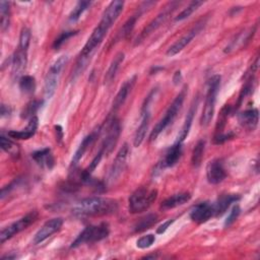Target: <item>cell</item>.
Returning <instances> with one entry per match:
<instances>
[{"instance_id": "47", "label": "cell", "mask_w": 260, "mask_h": 260, "mask_svg": "<svg viewBox=\"0 0 260 260\" xmlns=\"http://www.w3.org/2000/svg\"><path fill=\"white\" fill-rule=\"evenodd\" d=\"M154 258H156V255H148L143 257V259H154Z\"/></svg>"}, {"instance_id": "28", "label": "cell", "mask_w": 260, "mask_h": 260, "mask_svg": "<svg viewBox=\"0 0 260 260\" xmlns=\"http://www.w3.org/2000/svg\"><path fill=\"white\" fill-rule=\"evenodd\" d=\"M124 58H125V55L124 53L120 52L118 54H116V56L114 57V59L112 60L109 68H108V71L106 72V75H105V83L108 84L110 82H112V80L115 78L121 64L123 63L124 61Z\"/></svg>"}, {"instance_id": "3", "label": "cell", "mask_w": 260, "mask_h": 260, "mask_svg": "<svg viewBox=\"0 0 260 260\" xmlns=\"http://www.w3.org/2000/svg\"><path fill=\"white\" fill-rule=\"evenodd\" d=\"M157 197V191L155 189L148 190L141 187L136 189L129 197V211L131 213H139L147 210Z\"/></svg>"}, {"instance_id": "12", "label": "cell", "mask_w": 260, "mask_h": 260, "mask_svg": "<svg viewBox=\"0 0 260 260\" xmlns=\"http://www.w3.org/2000/svg\"><path fill=\"white\" fill-rule=\"evenodd\" d=\"M128 152H129V146L127 143H125L119 149V151L114 159V162L110 170L109 181L114 182L121 176V174L123 173V171L125 170V167H126V159H127Z\"/></svg>"}, {"instance_id": "10", "label": "cell", "mask_w": 260, "mask_h": 260, "mask_svg": "<svg viewBox=\"0 0 260 260\" xmlns=\"http://www.w3.org/2000/svg\"><path fill=\"white\" fill-rule=\"evenodd\" d=\"M212 216H214V206L208 201L196 204L190 211V218L197 223L205 222Z\"/></svg>"}, {"instance_id": "15", "label": "cell", "mask_w": 260, "mask_h": 260, "mask_svg": "<svg viewBox=\"0 0 260 260\" xmlns=\"http://www.w3.org/2000/svg\"><path fill=\"white\" fill-rule=\"evenodd\" d=\"M27 63V50L17 46L12 57V76L14 79L21 77Z\"/></svg>"}, {"instance_id": "31", "label": "cell", "mask_w": 260, "mask_h": 260, "mask_svg": "<svg viewBox=\"0 0 260 260\" xmlns=\"http://www.w3.org/2000/svg\"><path fill=\"white\" fill-rule=\"evenodd\" d=\"M19 88L20 90L25 94H31L34 93L36 89V80L35 77L30 75H22L19 78Z\"/></svg>"}, {"instance_id": "23", "label": "cell", "mask_w": 260, "mask_h": 260, "mask_svg": "<svg viewBox=\"0 0 260 260\" xmlns=\"http://www.w3.org/2000/svg\"><path fill=\"white\" fill-rule=\"evenodd\" d=\"M99 131H93L91 132L90 134H88L87 136H85L83 138V140L81 141V143L79 144L78 148L76 149V151L74 152L73 156H72V159H71V167H75L78 161L81 159V157L83 156V154L85 153V151L87 150V148L91 145V143L94 141L96 135H98Z\"/></svg>"}, {"instance_id": "5", "label": "cell", "mask_w": 260, "mask_h": 260, "mask_svg": "<svg viewBox=\"0 0 260 260\" xmlns=\"http://www.w3.org/2000/svg\"><path fill=\"white\" fill-rule=\"evenodd\" d=\"M109 224L107 222H102L96 225H87L72 242L70 248H76L82 244L99 242L109 235Z\"/></svg>"}, {"instance_id": "27", "label": "cell", "mask_w": 260, "mask_h": 260, "mask_svg": "<svg viewBox=\"0 0 260 260\" xmlns=\"http://www.w3.org/2000/svg\"><path fill=\"white\" fill-rule=\"evenodd\" d=\"M182 154V143L175 142L167 151L162 161V167H173L177 164Z\"/></svg>"}, {"instance_id": "16", "label": "cell", "mask_w": 260, "mask_h": 260, "mask_svg": "<svg viewBox=\"0 0 260 260\" xmlns=\"http://www.w3.org/2000/svg\"><path fill=\"white\" fill-rule=\"evenodd\" d=\"M201 29V25H196L194 26L190 31H188L187 34H185L182 38H180L178 41H176L167 51V55L168 56H175L176 54L180 53L195 37L196 35L200 31Z\"/></svg>"}, {"instance_id": "26", "label": "cell", "mask_w": 260, "mask_h": 260, "mask_svg": "<svg viewBox=\"0 0 260 260\" xmlns=\"http://www.w3.org/2000/svg\"><path fill=\"white\" fill-rule=\"evenodd\" d=\"M31 156L34 160L41 167H47L48 169H52L54 166V157L51 153L50 148H43L37 150L31 154Z\"/></svg>"}, {"instance_id": "22", "label": "cell", "mask_w": 260, "mask_h": 260, "mask_svg": "<svg viewBox=\"0 0 260 260\" xmlns=\"http://www.w3.org/2000/svg\"><path fill=\"white\" fill-rule=\"evenodd\" d=\"M135 80H136V76H133L129 80L125 81L124 84L120 87V89L117 92L116 98L114 99V102H113V110L114 111H117L118 109H120L121 106L125 103V101L129 94V91L131 90V88L133 87V85L135 83Z\"/></svg>"}, {"instance_id": "14", "label": "cell", "mask_w": 260, "mask_h": 260, "mask_svg": "<svg viewBox=\"0 0 260 260\" xmlns=\"http://www.w3.org/2000/svg\"><path fill=\"white\" fill-rule=\"evenodd\" d=\"M206 177H207V181L210 184H214V185L219 184L225 179L226 173L221 160L213 159L208 162L206 168Z\"/></svg>"}, {"instance_id": "38", "label": "cell", "mask_w": 260, "mask_h": 260, "mask_svg": "<svg viewBox=\"0 0 260 260\" xmlns=\"http://www.w3.org/2000/svg\"><path fill=\"white\" fill-rule=\"evenodd\" d=\"M77 34L76 30H68V31H63L59 35L58 38H56V40L54 41V44H53V48L55 50H58L69 38L75 36Z\"/></svg>"}, {"instance_id": "40", "label": "cell", "mask_w": 260, "mask_h": 260, "mask_svg": "<svg viewBox=\"0 0 260 260\" xmlns=\"http://www.w3.org/2000/svg\"><path fill=\"white\" fill-rule=\"evenodd\" d=\"M30 41V30L27 27H22L20 35H19V41H18V47L23 49H28Z\"/></svg>"}, {"instance_id": "34", "label": "cell", "mask_w": 260, "mask_h": 260, "mask_svg": "<svg viewBox=\"0 0 260 260\" xmlns=\"http://www.w3.org/2000/svg\"><path fill=\"white\" fill-rule=\"evenodd\" d=\"M10 8L9 2L0 1V26L2 30H5L9 25Z\"/></svg>"}, {"instance_id": "21", "label": "cell", "mask_w": 260, "mask_h": 260, "mask_svg": "<svg viewBox=\"0 0 260 260\" xmlns=\"http://www.w3.org/2000/svg\"><path fill=\"white\" fill-rule=\"evenodd\" d=\"M240 199V196L237 194H225L221 195L215 203H213L214 206V216H220L223 214L228 208L232 205V203L237 202Z\"/></svg>"}, {"instance_id": "17", "label": "cell", "mask_w": 260, "mask_h": 260, "mask_svg": "<svg viewBox=\"0 0 260 260\" xmlns=\"http://www.w3.org/2000/svg\"><path fill=\"white\" fill-rule=\"evenodd\" d=\"M149 120H150V112L148 108H142L141 109V122L135 132L134 139H133V145L135 147H138L144 140L146 131L148 129L149 125Z\"/></svg>"}, {"instance_id": "32", "label": "cell", "mask_w": 260, "mask_h": 260, "mask_svg": "<svg viewBox=\"0 0 260 260\" xmlns=\"http://www.w3.org/2000/svg\"><path fill=\"white\" fill-rule=\"evenodd\" d=\"M204 148H205V141L203 139H200L195 147L193 148V151H192V156H191V161H192V165L197 168L200 166L201 161H202V158H203V153H204Z\"/></svg>"}, {"instance_id": "41", "label": "cell", "mask_w": 260, "mask_h": 260, "mask_svg": "<svg viewBox=\"0 0 260 260\" xmlns=\"http://www.w3.org/2000/svg\"><path fill=\"white\" fill-rule=\"evenodd\" d=\"M240 212H241V208H240V206H239L238 204L234 205V206H233V208L231 209L230 213L228 214L226 219L224 220V226H225V228H228V226L232 225V224L236 221V219L238 218V216L240 215Z\"/></svg>"}, {"instance_id": "19", "label": "cell", "mask_w": 260, "mask_h": 260, "mask_svg": "<svg viewBox=\"0 0 260 260\" xmlns=\"http://www.w3.org/2000/svg\"><path fill=\"white\" fill-rule=\"evenodd\" d=\"M38 124H39V120L35 116V117L29 119V122H28L27 126L24 129L18 130V131H16V130L8 131L7 136H9L11 138H15V139H28L36 133L37 128H38Z\"/></svg>"}, {"instance_id": "4", "label": "cell", "mask_w": 260, "mask_h": 260, "mask_svg": "<svg viewBox=\"0 0 260 260\" xmlns=\"http://www.w3.org/2000/svg\"><path fill=\"white\" fill-rule=\"evenodd\" d=\"M219 84H220V76L219 75H214L209 79L208 82V89L206 92L205 96V103L201 115V125L202 126H207L213 117L214 114V109H215V102H216V95L219 89Z\"/></svg>"}, {"instance_id": "20", "label": "cell", "mask_w": 260, "mask_h": 260, "mask_svg": "<svg viewBox=\"0 0 260 260\" xmlns=\"http://www.w3.org/2000/svg\"><path fill=\"white\" fill-rule=\"evenodd\" d=\"M197 105H198V100L196 99V101L194 100L187 115H186V118H185V121H184V124L181 128V131L178 135V138H177V141L176 142H180L182 143L188 136L189 134V131L191 129V126H192V122H193V118H194V115L196 113V110H197Z\"/></svg>"}, {"instance_id": "35", "label": "cell", "mask_w": 260, "mask_h": 260, "mask_svg": "<svg viewBox=\"0 0 260 260\" xmlns=\"http://www.w3.org/2000/svg\"><path fill=\"white\" fill-rule=\"evenodd\" d=\"M203 4L202 1H192L184 10H182L175 18L176 21H181L188 18L194 11H196L201 5Z\"/></svg>"}, {"instance_id": "42", "label": "cell", "mask_w": 260, "mask_h": 260, "mask_svg": "<svg viewBox=\"0 0 260 260\" xmlns=\"http://www.w3.org/2000/svg\"><path fill=\"white\" fill-rule=\"evenodd\" d=\"M234 137V134L233 133H217L214 137V143L215 144H222L224 143L225 141L230 140L231 138Z\"/></svg>"}, {"instance_id": "33", "label": "cell", "mask_w": 260, "mask_h": 260, "mask_svg": "<svg viewBox=\"0 0 260 260\" xmlns=\"http://www.w3.org/2000/svg\"><path fill=\"white\" fill-rule=\"evenodd\" d=\"M91 5V1H79L74 8L72 9V11L69 14V21L70 22H76L80 16L82 15V13Z\"/></svg>"}, {"instance_id": "11", "label": "cell", "mask_w": 260, "mask_h": 260, "mask_svg": "<svg viewBox=\"0 0 260 260\" xmlns=\"http://www.w3.org/2000/svg\"><path fill=\"white\" fill-rule=\"evenodd\" d=\"M63 224V219L61 217H55L46 221L43 226L36 233L34 237V244H40L48 239L50 236L58 232Z\"/></svg>"}, {"instance_id": "13", "label": "cell", "mask_w": 260, "mask_h": 260, "mask_svg": "<svg viewBox=\"0 0 260 260\" xmlns=\"http://www.w3.org/2000/svg\"><path fill=\"white\" fill-rule=\"evenodd\" d=\"M123 7H124L123 1H120V0L112 1L104 11L102 15V19L99 23L109 29L121 14Z\"/></svg>"}, {"instance_id": "8", "label": "cell", "mask_w": 260, "mask_h": 260, "mask_svg": "<svg viewBox=\"0 0 260 260\" xmlns=\"http://www.w3.org/2000/svg\"><path fill=\"white\" fill-rule=\"evenodd\" d=\"M108 28L103 26L102 24H98V26L94 27V29L92 30L90 37L88 38L87 42L85 43V45L83 46L79 57H84V58H91L95 48L102 43L103 39L105 38L106 34L108 32Z\"/></svg>"}, {"instance_id": "36", "label": "cell", "mask_w": 260, "mask_h": 260, "mask_svg": "<svg viewBox=\"0 0 260 260\" xmlns=\"http://www.w3.org/2000/svg\"><path fill=\"white\" fill-rule=\"evenodd\" d=\"M42 102L40 101H31L29 102L23 109V111L21 112V118L22 119H27V118H32L35 117L36 112L38 111V109L40 108Z\"/></svg>"}, {"instance_id": "29", "label": "cell", "mask_w": 260, "mask_h": 260, "mask_svg": "<svg viewBox=\"0 0 260 260\" xmlns=\"http://www.w3.org/2000/svg\"><path fill=\"white\" fill-rule=\"evenodd\" d=\"M0 145H1V148L9 155H11L13 157L18 156L19 146L15 142H13L10 138L4 136L3 134H1V136H0Z\"/></svg>"}, {"instance_id": "39", "label": "cell", "mask_w": 260, "mask_h": 260, "mask_svg": "<svg viewBox=\"0 0 260 260\" xmlns=\"http://www.w3.org/2000/svg\"><path fill=\"white\" fill-rule=\"evenodd\" d=\"M155 241V237L152 234H147L145 236H142L136 241V247L139 249H146L149 248Z\"/></svg>"}, {"instance_id": "18", "label": "cell", "mask_w": 260, "mask_h": 260, "mask_svg": "<svg viewBox=\"0 0 260 260\" xmlns=\"http://www.w3.org/2000/svg\"><path fill=\"white\" fill-rule=\"evenodd\" d=\"M239 123L245 127L248 130H254L256 129L258 125V120H259V114L257 109H249L246 110L242 113L239 114L238 116Z\"/></svg>"}, {"instance_id": "30", "label": "cell", "mask_w": 260, "mask_h": 260, "mask_svg": "<svg viewBox=\"0 0 260 260\" xmlns=\"http://www.w3.org/2000/svg\"><path fill=\"white\" fill-rule=\"evenodd\" d=\"M156 221H157V215L156 214H153V213L147 214L144 217L140 218L136 222V224L134 225V231L137 232V233L143 232V231L149 229L150 226H152Z\"/></svg>"}, {"instance_id": "43", "label": "cell", "mask_w": 260, "mask_h": 260, "mask_svg": "<svg viewBox=\"0 0 260 260\" xmlns=\"http://www.w3.org/2000/svg\"><path fill=\"white\" fill-rule=\"evenodd\" d=\"M173 222H174V219H169V220L165 221L162 224H160V225L156 229V233H157V234H164V233L168 230V228H169Z\"/></svg>"}, {"instance_id": "7", "label": "cell", "mask_w": 260, "mask_h": 260, "mask_svg": "<svg viewBox=\"0 0 260 260\" xmlns=\"http://www.w3.org/2000/svg\"><path fill=\"white\" fill-rule=\"evenodd\" d=\"M37 218H38V212L36 210H34V211L28 212L27 214H25L23 217L19 218L18 220L14 221L11 224L2 229V231L0 233V242H1V244H3L8 239L12 238L14 235H16V234L20 233L21 231L25 230Z\"/></svg>"}, {"instance_id": "46", "label": "cell", "mask_w": 260, "mask_h": 260, "mask_svg": "<svg viewBox=\"0 0 260 260\" xmlns=\"http://www.w3.org/2000/svg\"><path fill=\"white\" fill-rule=\"evenodd\" d=\"M10 113V109L7 107V106H5V105H1V116L2 117H4L5 115H8Z\"/></svg>"}, {"instance_id": "24", "label": "cell", "mask_w": 260, "mask_h": 260, "mask_svg": "<svg viewBox=\"0 0 260 260\" xmlns=\"http://www.w3.org/2000/svg\"><path fill=\"white\" fill-rule=\"evenodd\" d=\"M190 198H191V195L188 192H182V193L174 194V195L168 197L167 199H165L161 202L160 208L162 210H168V209L175 208L177 206L185 204L186 202H188L190 200Z\"/></svg>"}, {"instance_id": "37", "label": "cell", "mask_w": 260, "mask_h": 260, "mask_svg": "<svg viewBox=\"0 0 260 260\" xmlns=\"http://www.w3.org/2000/svg\"><path fill=\"white\" fill-rule=\"evenodd\" d=\"M136 19H137V16L134 15L132 17H130L125 23L124 25L122 26L120 32H119V38L120 39H123V38H127L133 30L134 28V25H135V22H136Z\"/></svg>"}, {"instance_id": "2", "label": "cell", "mask_w": 260, "mask_h": 260, "mask_svg": "<svg viewBox=\"0 0 260 260\" xmlns=\"http://www.w3.org/2000/svg\"><path fill=\"white\" fill-rule=\"evenodd\" d=\"M186 94H187V86H184L181 89V91L179 92V94L176 96V99L173 101L171 106L169 107L164 118H161L158 121V123L154 126V128L151 131L150 136H149L150 140H154L170 124H172V122L175 120L177 114L179 113V111L182 108V105L184 103Z\"/></svg>"}, {"instance_id": "45", "label": "cell", "mask_w": 260, "mask_h": 260, "mask_svg": "<svg viewBox=\"0 0 260 260\" xmlns=\"http://www.w3.org/2000/svg\"><path fill=\"white\" fill-rule=\"evenodd\" d=\"M182 80V75H181V71H176L173 77V81L175 84H178L180 81Z\"/></svg>"}, {"instance_id": "9", "label": "cell", "mask_w": 260, "mask_h": 260, "mask_svg": "<svg viewBox=\"0 0 260 260\" xmlns=\"http://www.w3.org/2000/svg\"><path fill=\"white\" fill-rule=\"evenodd\" d=\"M121 133V127L120 122L118 119L113 118L107 127V134L105 136V139L102 144V150L104 154H109L117 144V141L119 139Z\"/></svg>"}, {"instance_id": "44", "label": "cell", "mask_w": 260, "mask_h": 260, "mask_svg": "<svg viewBox=\"0 0 260 260\" xmlns=\"http://www.w3.org/2000/svg\"><path fill=\"white\" fill-rule=\"evenodd\" d=\"M55 129H56V136H57V140L61 141L62 138H63V130H62V127L60 125H56L55 126Z\"/></svg>"}, {"instance_id": "25", "label": "cell", "mask_w": 260, "mask_h": 260, "mask_svg": "<svg viewBox=\"0 0 260 260\" xmlns=\"http://www.w3.org/2000/svg\"><path fill=\"white\" fill-rule=\"evenodd\" d=\"M169 14H170V12H167V11H166V12H161V13L158 14L153 20H151V21L147 24V26L141 31L139 38L137 39L136 44L142 42L146 37H148L150 34H152L154 30H156V29L167 20Z\"/></svg>"}, {"instance_id": "1", "label": "cell", "mask_w": 260, "mask_h": 260, "mask_svg": "<svg viewBox=\"0 0 260 260\" xmlns=\"http://www.w3.org/2000/svg\"><path fill=\"white\" fill-rule=\"evenodd\" d=\"M116 210L117 202L115 200L93 196L82 199L76 205H74L72 208V213L77 217H84L110 214Z\"/></svg>"}, {"instance_id": "6", "label": "cell", "mask_w": 260, "mask_h": 260, "mask_svg": "<svg viewBox=\"0 0 260 260\" xmlns=\"http://www.w3.org/2000/svg\"><path fill=\"white\" fill-rule=\"evenodd\" d=\"M68 61V57L63 55L60 56L57 60L54 61V63L51 65L50 69L48 70V73L45 77V84H44V95L46 100H50L57 88L58 79L61 74L62 69L66 65Z\"/></svg>"}]
</instances>
